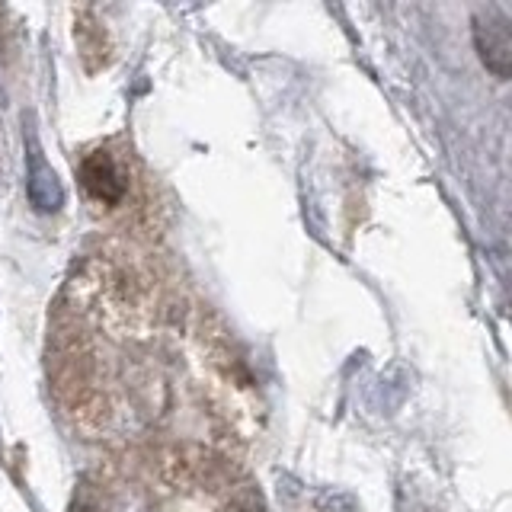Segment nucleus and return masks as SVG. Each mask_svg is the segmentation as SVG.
<instances>
[{
  "instance_id": "obj_1",
  "label": "nucleus",
  "mask_w": 512,
  "mask_h": 512,
  "mask_svg": "<svg viewBox=\"0 0 512 512\" xmlns=\"http://www.w3.org/2000/svg\"><path fill=\"white\" fill-rule=\"evenodd\" d=\"M474 42H477V52L484 58L487 68L496 77H509L512 71V36H509V26L500 20V16H477L474 20Z\"/></svg>"
},
{
  "instance_id": "obj_2",
  "label": "nucleus",
  "mask_w": 512,
  "mask_h": 512,
  "mask_svg": "<svg viewBox=\"0 0 512 512\" xmlns=\"http://www.w3.org/2000/svg\"><path fill=\"white\" fill-rule=\"evenodd\" d=\"M80 176H84V186L93 199H100L106 205H116L125 196V176L116 164V157L109 151H96L84 160L80 167Z\"/></svg>"
},
{
  "instance_id": "obj_3",
  "label": "nucleus",
  "mask_w": 512,
  "mask_h": 512,
  "mask_svg": "<svg viewBox=\"0 0 512 512\" xmlns=\"http://www.w3.org/2000/svg\"><path fill=\"white\" fill-rule=\"evenodd\" d=\"M26 186H29V196L36 202L42 212H55L64 202V192L58 186V176L55 170L45 164L42 151L36 148V141H32L29 148V164H26Z\"/></svg>"
}]
</instances>
